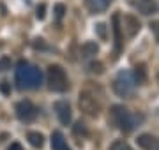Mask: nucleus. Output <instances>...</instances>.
I'll use <instances>...</instances> for the list:
<instances>
[{
    "label": "nucleus",
    "instance_id": "f257e3e1",
    "mask_svg": "<svg viewBox=\"0 0 159 150\" xmlns=\"http://www.w3.org/2000/svg\"><path fill=\"white\" fill-rule=\"evenodd\" d=\"M14 80L18 83V88L21 90H35L43 85V73L39 67H35L27 60H20L16 65V73H14Z\"/></svg>",
    "mask_w": 159,
    "mask_h": 150
},
{
    "label": "nucleus",
    "instance_id": "9b49d317",
    "mask_svg": "<svg viewBox=\"0 0 159 150\" xmlns=\"http://www.w3.org/2000/svg\"><path fill=\"white\" fill-rule=\"evenodd\" d=\"M51 148L53 150H71L67 145V139L64 138V134L60 131H53L51 133Z\"/></svg>",
    "mask_w": 159,
    "mask_h": 150
},
{
    "label": "nucleus",
    "instance_id": "423d86ee",
    "mask_svg": "<svg viewBox=\"0 0 159 150\" xmlns=\"http://www.w3.org/2000/svg\"><path fill=\"white\" fill-rule=\"evenodd\" d=\"M14 111H16L18 118L23 120V122H30L37 117V108H35L30 101H20V103H16Z\"/></svg>",
    "mask_w": 159,
    "mask_h": 150
},
{
    "label": "nucleus",
    "instance_id": "1a4fd4ad",
    "mask_svg": "<svg viewBox=\"0 0 159 150\" xmlns=\"http://www.w3.org/2000/svg\"><path fill=\"white\" fill-rule=\"evenodd\" d=\"M136 143L142 150H159V138H156L152 134H140Z\"/></svg>",
    "mask_w": 159,
    "mask_h": 150
},
{
    "label": "nucleus",
    "instance_id": "5701e85b",
    "mask_svg": "<svg viewBox=\"0 0 159 150\" xmlns=\"http://www.w3.org/2000/svg\"><path fill=\"white\" fill-rule=\"evenodd\" d=\"M74 133L76 134H87V129L85 127H83V124H81V122H78V124H76V126H74Z\"/></svg>",
    "mask_w": 159,
    "mask_h": 150
},
{
    "label": "nucleus",
    "instance_id": "ddd939ff",
    "mask_svg": "<svg viewBox=\"0 0 159 150\" xmlns=\"http://www.w3.org/2000/svg\"><path fill=\"white\" fill-rule=\"evenodd\" d=\"M87 2V7H89V11L97 14V12H102L106 11V7L110 6V2L111 0H85Z\"/></svg>",
    "mask_w": 159,
    "mask_h": 150
},
{
    "label": "nucleus",
    "instance_id": "aec40b11",
    "mask_svg": "<svg viewBox=\"0 0 159 150\" xmlns=\"http://www.w3.org/2000/svg\"><path fill=\"white\" fill-rule=\"evenodd\" d=\"M0 92L4 95H9L11 94V83L9 81H0Z\"/></svg>",
    "mask_w": 159,
    "mask_h": 150
},
{
    "label": "nucleus",
    "instance_id": "7ed1b4c3",
    "mask_svg": "<svg viewBox=\"0 0 159 150\" xmlns=\"http://www.w3.org/2000/svg\"><path fill=\"white\" fill-rule=\"evenodd\" d=\"M46 83H48V88L53 90V92H66L69 88L67 74L57 64L48 67V71H46Z\"/></svg>",
    "mask_w": 159,
    "mask_h": 150
},
{
    "label": "nucleus",
    "instance_id": "f3484780",
    "mask_svg": "<svg viewBox=\"0 0 159 150\" xmlns=\"http://www.w3.org/2000/svg\"><path fill=\"white\" fill-rule=\"evenodd\" d=\"M110 150H133L129 147V145L125 143V141H122V139H119V141H115L111 147H110Z\"/></svg>",
    "mask_w": 159,
    "mask_h": 150
},
{
    "label": "nucleus",
    "instance_id": "a211bd4d",
    "mask_svg": "<svg viewBox=\"0 0 159 150\" xmlns=\"http://www.w3.org/2000/svg\"><path fill=\"white\" fill-rule=\"evenodd\" d=\"M64 14H66V6H64V4H57V6H55V18L60 21L64 18Z\"/></svg>",
    "mask_w": 159,
    "mask_h": 150
},
{
    "label": "nucleus",
    "instance_id": "b1692460",
    "mask_svg": "<svg viewBox=\"0 0 159 150\" xmlns=\"http://www.w3.org/2000/svg\"><path fill=\"white\" fill-rule=\"evenodd\" d=\"M44 11H46L44 4H41V6L37 7V18H39V20H43V18H44Z\"/></svg>",
    "mask_w": 159,
    "mask_h": 150
},
{
    "label": "nucleus",
    "instance_id": "4468645a",
    "mask_svg": "<svg viewBox=\"0 0 159 150\" xmlns=\"http://www.w3.org/2000/svg\"><path fill=\"white\" fill-rule=\"evenodd\" d=\"M27 138H29V143L32 145V147H35V148H41V147L44 145V136L41 133H37V131H30Z\"/></svg>",
    "mask_w": 159,
    "mask_h": 150
},
{
    "label": "nucleus",
    "instance_id": "f8f14e48",
    "mask_svg": "<svg viewBox=\"0 0 159 150\" xmlns=\"http://www.w3.org/2000/svg\"><path fill=\"white\" fill-rule=\"evenodd\" d=\"M136 7H138V11L142 12V14H145V16L157 12V6H156L154 0H138Z\"/></svg>",
    "mask_w": 159,
    "mask_h": 150
},
{
    "label": "nucleus",
    "instance_id": "6e6552de",
    "mask_svg": "<svg viewBox=\"0 0 159 150\" xmlns=\"http://www.w3.org/2000/svg\"><path fill=\"white\" fill-rule=\"evenodd\" d=\"M55 111H57L58 120L62 122L64 126H67L69 122H71V118H73L71 106H69V103H66V101H57V103H55Z\"/></svg>",
    "mask_w": 159,
    "mask_h": 150
},
{
    "label": "nucleus",
    "instance_id": "dca6fc26",
    "mask_svg": "<svg viewBox=\"0 0 159 150\" xmlns=\"http://www.w3.org/2000/svg\"><path fill=\"white\" fill-rule=\"evenodd\" d=\"M81 51H83V57H92V55L97 53V44L96 42H85Z\"/></svg>",
    "mask_w": 159,
    "mask_h": 150
},
{
    "label": "nucleus",
    "instance_id": "9d476101",
    "mask_svg": "<svg viewBox=\"0 0 159 150\" xmlns=\"http://www.w3.org/2000/svg\"><path fill=\"white\" fill-rule=\"evenodd\" d=\"M140 27H142V25H140L136 16H133V14H125L124 16V30L129 37H134V35L140 32Z\"/></svg>",
    "mask_w": 159,
    "mask_h": 150
},
{
    "label": "nucleus",
    "instance_id": "2eb2a0df",
    "mask_svg": "<svg viewBox=\"0 0 159 150\" xmlns=\"http://www.w3.org/2000/svg\"><path fill=\"white\" fill-rule=\"evenodd\" d=\"M133 76H134V81H136V83H143V81L147 80L145 67H143V65H136V67H134V73H133Z\"/></svg>",
    "mask_w": 159,
    "mask_h": 150
},
{
    "label": "nucleus",
    "instance_id": "20e7f679",
    "mask_svg": "<svg viewBox=\"0 0 159 150\" xmlns=\"http://www.w3.org/2000/svg\"><path fill=\"white\" fill-rule=\"evenodd\" d=\"M134 85H136V81H134L133 73L122 71V73H119L115 76V80H113V92L117 95H120V97H125V95H129L133 92Z\"/></svg>",
    "mask_w": 159,
    "mask_h": 150
},
{
    "label": "nucleus",
    "instance_id": "f03ea898",
    "mask_svg": "<svg viewBox=\"0 0 159 150\" xmlns=\"http://www.w3.org/2000/svg\"><path fill=\"white\" fill-rule=\"evenodd\" d=\"M110 117H111V122L119 127L120 131H124V133H131V131H134V129L138 127V124L143 120L142 115H134V113H131L127 108L120 106V104L111 106Z\"/></svg>",
    "mask_w": 159,
    "mask_h": 150
},
{
    "label": "nucleus",
    "instance_id": "39448f33",
    "mask_svg": "<svg viewBox=\"0 0 159 150\" xmlns=\"http://www.w3.org/2000/svg\"><path fill=\"white\" fill-rule=\"evenodd\" d=\"M80 108L83 113L90 117H97L99 115V111H101V103H99V99L90 92V90H83V92H80Z\"/></svg>",
    "mask_w": 159,
    "mask_h": 150
},
{
    "label": "nucleus",
    "instance_id": "6ab92c4d",
    "mask_svg": "<svg viewBox=\"0 0 159 150\" xmlns=\"http://www.w3.org/2000/svg\"><path fill=\"white\" fill-rule=\"evenodd\" d=\"M7 69H11V60L7 57H2L0 58V73H4Z\"/></svg>",
    "mask_w": 159,
    "mask_h": 150
},
{
    "label": "nucleus",
    "instance_id": "393cba45",
    "mask_svg": "<svg viewBox=\"0 0 159 150\" xmlns=\"http://www.w3.org/2000/svg\"><path fill=\"white\" fill-rule=\"evenodd\" d=\"M7 150H23V147H21L20 143H12V145H11V147H9Z\"/></svg>",
    "mask_w": 159,
    "mask_h": 150
},
{
    "label": "nucleus",
    "instance_id": "a878e982",
    "mask_svg": "<svg viewBox=\"0 0 159 150\" xmlns=\"http://www.w3.org/2000/svg\"><path fill=\"white\" fill-rule=\"evenodd\" d=\"M97 30H99V34H101V37H104V25H97Z\"/></svg>",
    "mask_w": 159,
    "mask_h": 150
},
{
    "label": "nucleus",
    "instance_id": "4be33fe9",
    "mask_svg": "<svg viewBox=\"0 0 159 150\" xmlns=\"http://www.w3.org/2000/svg\"><path fill=\"white\" fill-rule=\"evenodd\" d=\"M150 29H152L154 35H156V39H157V42H159V20H157V21H152V23H150Z\"/></svg>",
    "mask_w": 159,
    "mask_h": 150
},
{
    "label": "nucleus",
    "instance_id": "0eeeda50",
    "mask_svg": "<svg viewBox=\"0 0 159 150\" xmlns=\"http://www.w3.org/2000/svg\"><path fill=\"white\" fill-rule=\"evenodd\" d=\"M120 14H113L111 18V30H113V39H115V51L113 55L119 57L120 51H122V46H124V39H122V25H120Z\"/></svg>",
    "mask_w": 159,
    "mask_h": 150
},
{
    "label": "nucleus",
    "instance_id": "412c9836",
    "mask_svg": "<svg viewBox=\"0 0 159 150\" xmlns=\"http://www.w3.org/2000/svg\"><path fill=\"white\" fill-rule=\"evenodd\" d=\"M90 71H92V73H97V74H101V73H102V64L92 62V64H90Z\"/></svg>",
    "mask_w": 159,
    "mask_h": 150
}]
</instances>
